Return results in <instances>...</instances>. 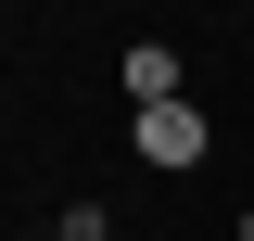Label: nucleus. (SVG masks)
I'll return each instance as SVG.
<instances>
[{
	"mask_svg": "<svg viewBox=\"0 0 254 241\" xmlns=\"http://www.w3.org/2000/svg\"><path fill=\"white\" fill-rule=\"evenodd\" d=\"M140 165H165V178L203 165V115H190V102H153V115H140Z\"/></svg>",
	"mask_w": 254,
	"mask_h": 241,
	"instance_id": "nucleus-1",
	"label": "nucleus"
},
{
	"mask_svg": "<svg viewBox=\"0 0 254 241\" xmlns=\"http://www.w3.org/2000/svg\"><path fill=\"white\" fill-rule=\"evenodd\" d=\"M127 102H140V115H153V102H178V51H165V38H140V51H127Z\"/></svg>",
	"mask_w": 254,
	"mask_h": 241,
	"instance_id": "nucleus-2",
	"label": "nucleus"
},
{
	"mask_svg": "<svg viewBox=\"0 0 254 241\" xmlns=\"http://www.w3.org/2000/svg\"><path fill=\"white\" fill-rule=\"evenodd\" d=\"M242 241H254V216H242Z\"/></svg>",
	"mask_w": 254,
	"mask_h": 241,
	"instance_id": "nucleus-3",
	"label": "nucleus"
}]
</instances>
